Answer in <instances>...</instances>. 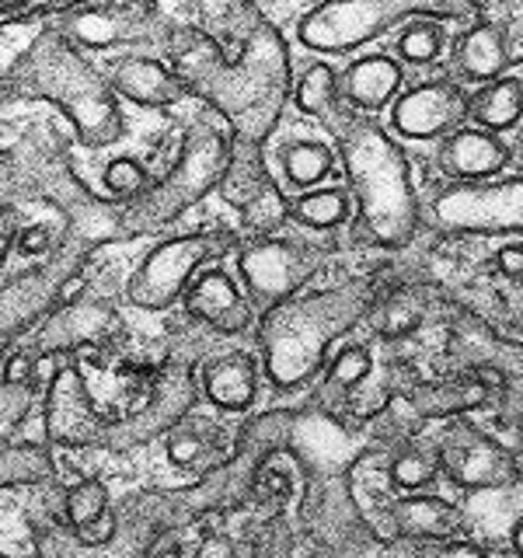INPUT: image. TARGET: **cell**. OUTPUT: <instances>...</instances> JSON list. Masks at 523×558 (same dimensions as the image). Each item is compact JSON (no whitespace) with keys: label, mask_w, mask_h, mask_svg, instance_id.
<instances>
[{"label":"cell","mask_w":523,"mask_h":558,"mask_svg":"<svg viewBox=\"0 0 523 558\" xmlns=\"http://www.w3.org/2000/svg\"><path fill=\"white\" fill-rule=\"evenodd\" d=\"M171 57L182 87L209 98L234 126L238 140L262 144L269 136L290 95V52L272 25L262 22L248 35L238 63H227L220 49L196 32H188L182 46L174 43Z\"/></svg>","instance_id":"cell-1"},{"label":"cell","mask_w":523,"mask_h":558,"mask_svg":"<svg viewBox=\"0 0 523 558\" xmlns=\"http://www.w3.org/2000/svg\"><path fill=\"white\" fill-rule=\"evenodd\" d=\"M336 140L353 185L360 231L380 248H405L423 220L405 154L374 119L356 112L336 130Z\"/></svg>","instance_id":"cell-2"},{"label":"cell","mask_w":523,"mask_h":558,"mask_svg":"<svg viewBox=\"0 0 523 558\" xmlns=\"http://www.w3.org/2000/svg\"><path fill=\"white\" fill-rule=\"evenodd\" d=\"M11 92L57 101L74 119L87 147H105L122 133V116L105 81L70 46V35L46 32L11 66Z\"/></svg>","instance_id":"cell-3"},{"label":"cell","mask_w":523,"mask_h":558,"mask_svg":"<svg viewBox=\"0 0 523 558\" xmlns=\"http://www.w3.org/2000/svg\"><path fill=\"white\" fill-rule=\"evenodd\" d=\"M374 304V287H336L283 301L266 311L262 345H266L269 377L279 388H296L325 363L328 345L353 328Z\"/></svg>","instance_id":"cell-4"},{"label":"cell","mask_w":523,"mask_h":558,"mask_svg":"<svg viewBox=\"0 0 523 558\" xmlns=\"http://www.w3.org/2000/svg\"><path fill=\"white\" fill-rule=\"evenodd\" d=\"M471 11L475 0H325L301 17L296 35L314 52H353L415 17H464Z\"/></svg>","instance_id":"cell-5"},{"label":"cell","mask_w":523,"mask_h":558,"mask_svg":"<svg viewBox=\"0 0 523 558\" xmlns=\"http://www.w3.org/2000/svg\"><path fill=\"white\" fill-rule=\"evenodd\" d=\"M231 157H234L231 140L217 126H209V122H196L185 140L182 161L168 171L165 182H157L144 196H136V206L126 214L130 234L168 223L192 203H199L209 189L223 182L227 168H231Z\"/></svg>","instance_id":"cell-6"},{"label":"cell","mask_w":523,"mask_h":558,"mask_svg":"<svg viewBox=\"0 0 523 558\" xmlns=\"http://www.w3.org/2000/svg\"><path fill=\"white\" fill-rule=\"evenodd\" d=\"M426 217L440 234L523 231V174L496 185H453L429 199Z\"/></svg>","instance_id":"cell-7"},{"label":"cell","mask_w":523,"mask_h":558,"mask_svg":"<svg viewBox=\"0 0 523 558\" xmlns=\"http://www.w3.org/2000/svg\"><path fill=\"white\" fill-rule=\"evenodd\" d=\"M318 266H321V252L283 238H262L252 248H244L238 258L244 287H248L252 304L262 307V314L290 301L301 287H307V279L318 272Z\"/></svg>","instance_id":"cell-8"},{"label":"cell","mask_w":523,"mask_h":558,"mask_svg":"<svg viewBox=\"0 0 523 558\" xmlns=\"http://www.w3.org/2000/svg\"><path fill=\"white\" fill-rule=\"evenodd\" d=\"M214 241L206 234H185L161 244L144 269L133 276L130 283V301L147 307V311H165L188 290V276L199 269V262L209 255Z\"/></svg>","instance_id":"cell-9"},{"label":"cell","mask_w":523,"mask_h":558,"mask_svg":"<svg viewBox=\"0 0 523 558\" xmlns=\"http://www.w3.org/2000/svg\"><path fill=\"white\" fill-rule=\"evenodd\" d=\"M440 468L461 488H499L516 478V458L475 426H453L440 447Z\"/></svg>","instance_id":"cell-10"},{"label":"cell","mask_w":523,"mask_h":558,"mask_svg":"<svg viewBox=\"0 0 523 558\" xmlns=\"http://www.w3.org/2000/svg\"><path fill=\"white\" fill-rule=\"evenodd\" d=\"M467 95L458 81H429L405 92L391 109V126L405 140H436L461 130Z\"/></svg>","instance_id":"cell-11"},{"label":"cell","mask_w":523,"mask_h":558,"mask_svg":"<svg viewBox=\"0 0 523 558\" xmlns=\"http://www.w3.org/2000/svg\"><path fill=\"white\" fill-rule=\"evenodd\" d=\"M436 161H440V171L453 182H482L506 168L510 150L488 130H453L443 136Z\"/></svg>","instance_id":"cell-12"},{"label":"cell","mask_w":523,"mask_h":558,"mask_svg":"<svg viewBox=\"0 0 523 558\" xmlns=\"http://www.w3.org/2000/svg\"><path fill=\"white\" fill-rule=\"evenodd\" d=\"M188 311L220 331H244L252 325V307L241 290L223 272H203L196 283L185 290Z\"/></svg>","instance_id":"cell-13"},{"label":"cell","mask_w":523,"mask_h":558,"mask_svg":"<svg viewBox=\"0 0 523 558\" xmlns=\"http://www.w3.org/2000/svg\"><path fill=\"white\" fill-rule=\"evenodd\" d=\"M398 87H401V66L391 57H363L339 81L342 101L356 112L384 109V105L398 98Z\"/></svg>","instance_id":"cell-14"},{"label":"cell","mask_w":523,"mask_h":558,"mask_svg":"<svg viewBox=\"0 0 523 558\" xmlns=\"http://www.w3.org/2000/svg\"><path fill=\"white\" fill-rule=\"evenodd\" d=\"M46 423H49L52 436H63V440H70V444L95 440L98 415H95L92 398H87V391H84V384L77 380V374H70V371L57 374Z\"/></svg>","instance_id":"cell-15"},{"label":"cell","mask_w":523,"mask_h":558,"mask_svg":"<svg viewBox=\"0 0 523 558\" xmlns=\"http://www.w3.org/2000/svg\"><path fill=\"white\" fill-rule=\"evenodd\" d=\"M112 87L122 98L147 105V109H161V105L179 101L185 92L179 77L168 74L157 60H144V57H130V60L115 63Z\"/></svg>","instance_id":"cell-16"},{"label":"cell","mask_w":523,"mask_h":558,"mask_svg":"<svg viewBox=\"0 0 523 558\" xmlns=\"http://www.w3.org/2000/svg\"><path fill=\"white\" fill-rule=\"evenodd\" d=\"M394 531L409 541H450L461 531V513L436 496H412L391 506Z\"/></svg>","instance_id":"cell-17"},{"label":"cell","mask_w":523,"mask_h":558,"mask_svg":"<svg viewBox=\"0 0 523 558\" xmlns=\"http://www.w3.org/2000/svg\"><path fill=\"white\" fill-rule=\"evenodd\" d=\"M453 63H458L461 77L467 81H496L506 74L510 66V46H506V35L496 25H475L464 32V39L453 49Z\"/></svg>","instance_id":"cell-18"},{"label":"cell","mask_w":523,"mask_h":558,"mask_svg":"<svg viewBox=\"0 0 523 558\" xmlns=\"http://www.w3.org/2000/svg\"><path fill=\"white\" fill-rule=\"evenodd\" d=\"M293 101H296V109H301V112L318 116L331 133H336L342 122L353 116V109L342 101L336 70H331L328 63H314L307 74L296 81Z\"/></svg>","instance_id":"cell-19"},{"label":"cell","mask_w":523,"mask_h":558,"mask_svg":"<svg viewBox=\"0 0 523 558\" xmlns=\"http://www.w3.org/2000/svg\"><path fill=\"white\" fill-rule=\"evenodd\" d=\"M206 398L220 409L241 412L255 401V363L248 356H223L206 366L203 374Z\"/></svg>","instance_id":"cell-20"},{"label":"cell","mask_w":523,"mask_h":558,"mask_svg":"<svg viewBox=\"0 0 523 558\" xmlns=\"http://www.w3.org/2000/svg\"><path fill=\"white\" fill-rule=\"evenodd\" d=\"M467 116L488 133L513 130L523 119V84L516 77L488 81L475 98H467Z\"/></svg>","instance_id":"cell-21"},{"label":"cell","mask_w":523,"mask_h":558,"mask_svg":"<svg viewBox=\"0 0 523 558\" xmlns=\"http://www.w3.org/2000/svg\"><path fill=\"white\" fill-rule=\"evenodd\" d=\"M488 398V388L475 377V380H458V384H440V388H423L415 391L409 401L418 418H447L482 405Z\"/></svg>","instance_id":"cell-22"},{"label":"cell","mask_w":523,"mask_h":558,"mask_svg":"<svg viewBox=\"0 0 523 558\" xmlns=\"http://www.w3.org/2000/svg\"><path fill=\"white\" fill-rule=\"evenodd\" d=\"M349 203H353V196L342 189H314L290 206V220L314 227V231H331V227L345 223Z\"/></svg>","instance_id":"cell-23"},{"label":"cell","mask_w":523,"mask_h":558,"mask_svg":"<svg viewBox=\"0 0 523 558\" xmlns=\"http://www.w3.org/2000/svg\"><path fill=\"white\" fill-rule=\"evenodd\" d=\"M331 168H336V150L321 140H296V144L283 154V171L287 182L296 189H311L325 182Z\"/></svg>","instance_id":"cell-24"},{"label":"cell","mask_w":523,"mask_h":558,"mask_svg":"<svg viewBox=\"0 0 523 558\" xmlns=\"http://www.w3.org/2000/svg\"><path fill=\"white\" fill-rule=\"evenodd\" d=\"M52 475V461L39 444L25 447H0V488L4 485H25L42 482Z\"/></svg>","instance_id":"cell-25"},{"label":"cell","mask_w":523,"mask_h":558,"mask_svg":"<svg viewBox=\"0 0 523 558\" xmlns=\"http://www.w3.org/2000/svg\"><path fill=\"white\" fill-rule=\"evenodd\" d=\"M290 220V203L283 199V192H279L272 182L262 185L255 196L241 206V223H244V231H255V234H272L279 231Z\"/></svg>","instance_id":"cell-26"},{"label":"cell","mask_w":523,"mask_h":558,"mask_svg":"<svg viewBox=\"0 0 523 558\" xmlns=\"http://www.w3.org/2000/svg\"><path fill=\"white\" fill-rule=\"evenodd\" d=\"M423 314H426L423 296L415 290H398L391 301H384V307L377 311V331L384 339L409 336V331L423 322Z\"/></svg>","instance_id":"cell-27"},{"label":"cell","mask_w":523,"mask_h":558,"mask_svg":"<svg viewBox=\"0 0 523 558\" xmlns=\"http://www.w3.org/2000/svg\"><path fill=\"white\" fill-rule=\"evenodd\" d=\"M436 471H440V453L433 450H401L391 461V485L401 488V493H418L426 488Z\"/></svg>","instance_id":"cell-28"},{"label":"cell","mask_w":523,"mask_h":558,"mask_svg":"<svg viewBox=\"0 0 523 558\" xmlns=\"http://www.w3.org/2000/svg\"><path fill=\"white\" fill-rule=\"evenodd\" d=\"M109 513V496H105V485L95 478H84L66 493V520L74 531L92 527L95 520Z\"/></svg>","instance_id":"cell-29"},{"label":"cell","mask_w":523,"mask_h":558,"mask_svg":"<svg viewBox=\"0 0 523 558\" xmlns=\"http://www.w3.org/2000/svg\"><path fill=\"white\" fill-rule=\"evenodd\" d=\"M440 49H443V32L440 25H433L429 17L409 22V28L401 32V39H398L401 60H409V63H433L440 57Z\"/></svg>","instance_id":"cell-30"},{"label":"cell","mask_w":523,"mask_h":558,"mask_svg":"<svg viewBox=\"0 0 523 558\" xmlns=\"http://www.w3.org/2000/svg\"><path fill=\"white\" fill-rule=\"evenodd\" d=\"M66 35H74L77 43L84 46H95V49H105L122 39V25L112 11H87V14H77L74 22H70Z\"/></svg>","instance_id":"cell-31"},{"label":"cell","mask_w":523,"mask_h":558,"mask_svg":"<svg viewBox=\"0 0 523 558\" xmlns=\"http://www.w3.org/2000/svg\"><path fill=\"white\" fill-rule=\"evenodd\" d=\"M374 371V356H370V349H363V345H345L342 353L331 360L328 366V384L331 388H356L360 380H366V374Z\"/></svg>","instance_id":"cell-32"},{"label":"cell","mask_w":523,"mask_h":558,"mask_svg":"<svg viewBox=\"0 0 523 558\" xmlns=\"http://www.w3.org/2000/svg\"><path fill=\"white\" fill-rule=\"evenodd\" d=\"M105 185H109L122 199H136L147 192V171L139 168L133 157H119V161H112L109 168H105Z\"/></svg>","instance_id":"cell-33"},{"label":"cell","mask_w":523,"mask_h":558,"mask_svg":"<svg viewBox=\"0 0 523 558\" xmlns=\"http://www.w3.org/2000/svg\"><path fill=\"white\" fill-rule=\"evenodd\" d=\"M77 0H0V22H22L28 14L39 11H57V8H70Z\"/></svg>","instance_id":"cell-34"},{"label":"cell","mask_w":523,"mask_h":558,"mask_svg":"<svg viewBox=\"0 0 523 558\" xmlns=\"http://www.w3.org/2000/svg\"><path fill=\"white\" fill-rule=\"evenodd\" d=\"M171 461L174 464H182V468H188V464H196L203 453H206V440L199 433H192V429H179L171 436Z\"/></svg>","instance_id":"cell-35"},{"label":"cell","mask_w":523,"mask_h":558,"mask_svg":"<svg viewBox=\"0 0 523 558\" xmlns=\"http://www.w3.org/2000/svg\"><path fill=\"white\" fill-rule=\"evenodd\" d=\"M418 545V558H485V551H478L467 541H415Z\"/></svg>","instance_id":"cell-36"},{"label":"cell","mask_w":523,"mask_h":558,"mask_svg":"<svg viewBox=\"0 0 523 558\" xmlns=\"http://www.w3.org/2000/svg\"><path fill=\"white\" fill-rule=\"evenodd\" d=\"M496 266H499V272L510 279L513 287H523V248H520V244H510V248H502L496 255Z\"/></svg>","instance_id":"cell-37"},{"label":"cell","mask_w":523,"mask_h":558,"mask_svg":"<svg viewBox=\"0 0 523 558\" xmlns=\"http://www.w3.org/2000/svg\"><path fill=\"white\" fill-rule=\"evenodd\" d=\"M32 374H35V363H32L28 353H14V356L8 360V371H4L8 384H25Z\"/></svg>","instance_id":"cell-38"},{"label":"cell","mask_w":523,"mask_h":558,"mask_svg":"<svg viewBox=\"0 0 523 558\" xmlns=\"http://www.w3.org/2000/svg\"><path fill=\"white\" fill-rule=\"evenodd\" d=\"M17 244H22L25 252H46L49 248V231H46V227H28V231L17 238Z\"/></svg>","instance_id":"cell-39"},{"label":"cell","mask_w":523,"mask_h":558,"mask_svg":"<svg viewBox=\"0 0 523 558\" xmlns=\"http://www.w3.org/2000/svg\"><path fill=\"white\" fill-rule=\"evenodd\" d=\"M81 276H74V279H70V283H63V290H60V301L63 304H74L77 301V293H81Z\"/></svg>","instance_id":"cell-40"},{"label":"cell","mask_w":523,"mask_h":558,"mask_svg":"<svg viewBox=\"0 0 523 558\" xmlns=\"http://www.w3.org/2000/svg\"><path fill=\"white\" fill-rule=\"evenodd\" d=\"M513 548L523 558V520H516V527H513Z\"/></svg>","instance_id":"cell-41"},{"label":"cell","mask_w":523,"mask_h":558,"mask_svg":"<svg viewBox=\"0 0 523 558\" xmlns=\"http://www.w3.org/2000/svg\"><path fill=\"white\" fill-rule=\"evenodd\" d=\"M165 558H182V551H168Z\"/></svg>","instance_id":"cell-42"},{"label":"cell","mask_w":523,"mask_h":558,"mask_svg":"<svg viewBox=\"0 0 523 558\" xmlns=\"http://www.w3.org/2000/svg\"><path fill=\"white\" fill-rule=\"evenodd\" d=\"M0 92H11V84H4V81H0Z\"/></svg>","instance_id":"cell-43"},{"label":"cell","mask_w":523,"mask_h":558,"mask_svg":"<svg viewBox=\"0 0 523 558\" xmlns=\"http://www.w3.org/2000/svg\"><path fill=\"white\" fill-rule=\"evenodd\" d=\"M520 147H523V136H520Z\"/></svg>","instance_id":"cell-44"}]
</instances>
